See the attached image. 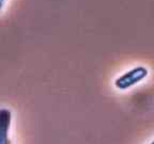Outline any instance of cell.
<instances>
[{"label": "cell", "mask_w": 154, "mask_h": 144, "mask_svg": "<svg viewBox=\"0 0 154 144\" xmlns=\"http://www.w3.org/2000/svg\"><path fill=\"white\" fill-rule=\"evenodd\" d=\"M5 1H7V0H0V12H1V10H2V8H3V5H5Z\"/></svg>", "instance_id": "cell-3"}, {"label": "cell", "mask_w": 154, "mask_h": 144, "mask_svg": "<svg viewBox=\"0 0 154 144\" xmlns=\"http://www.w3.org/2000/svg\"><path fill=\"white\" fill-rule=\"evenodd\" d=\"M12 114L9 109H0V144H10L9 134Z\"/></svg>", "instance_id": "cell-2"}, {"label": "cell", "mask_w": 154, "mask_h": 144, "mask_svg": "<svg viewBox=\"0 0 154 144\" xmlns=\"http://www.w3.org/2000/svg\"><path fill=\"white\" fill-rule=\"evenodd\" d=\"M150 144H154V140H153V141H152V142H151V143H150Z\"/></svg>", "instance_id": "cell-4"}, {"label": "cell", "mask_w": 154, "mask_h": 144, "mask_svg": "<svg viewBox=\"0 0 154 144\" xmlns=\"http://www.w3.org/2000/svg\"><path fill=\"white\" fill-rule=\"evenodd\" d=\"M149 74L147 67L144 66H136L132 70L125 72L121 76H119L115 80V86L119 90H128L132 86H136L137 83L141 82L146 79Z\"/></svg>", "instance_id": "cell-1"}]
</instances>
